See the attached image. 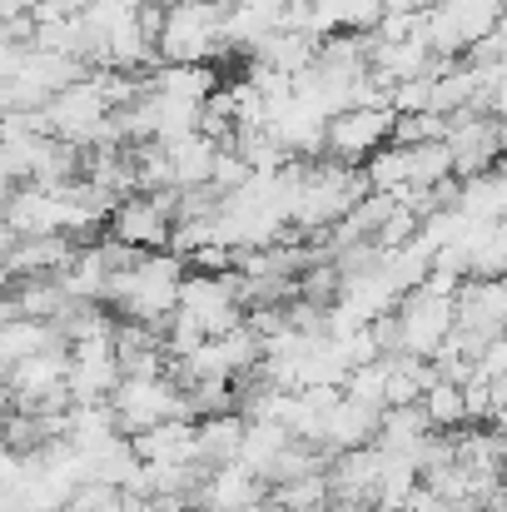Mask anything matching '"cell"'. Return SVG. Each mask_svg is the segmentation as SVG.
I'll return each mask as SVG.
<instances>
[{"label":"cell","instance_id":"15","mask_svg":"<svg viewBox=\"0 0 507 512\" xmlns=\"http://www.w3.org/2000/svg\"><path fill=\"white\" fill-rule=\"evenodd\" d=\"M244 438V418L239 413H214V418H194V463L199 468H219L234 463Z\"/></svg>","mask_w":507,"mask_h":512},{"label":"cell","instance_id":"9","mask_svg":"<svg viewBox=\"0 0 507 512\" xmlns=\"http://www.w3.org/2000/svg\"><path fill=\"white\" fill-rule=\"evenodd\" d=\"M393 105H348L324 120V155L338 165H363L378 145H388Z\"/></svg>","mask_w":507,"mask_h":512},{"label":"cell","instance_id":"14","mask_svg":"<svg viewBox=\"0 0 507 512\" xmlns=\"http://www.w3.org/2000/svg\"><path fill=\"white\" fill-rule=\"evenodd\" d=\"M165 145V160H169V184L174 189H189V184H209V170H214V140L189 130L179 140H160Z\"/></svg>","mask_w":507,"mask_h":512},{"label":"cell","instance_id":"11","mask_svg":"<svg viewBox=\"0 0 507 512\" xmlns=\"http://www.w3.org/2000/svg\"><path fill=\"white\" fill-rule=\"evenodd\" d=\"M373 433H378V408H368V403H358L348 393H338L334 403H329V413L319 418V443L329 453L363 448V443H373Z\"/></svg>","mask_w":507,"mask_h":512},{"label":"cell","instance_id":"18","mask_svg":"<svg viewBox=\"0 0 507 512\" xmlns=\"http://www.w3.org/2000/svg\"><path fill=\"white\" fill-rule=\"evenodd\" d=\"M279 512H329V478L309 473V478H289V483H269L264 488Z\"/></svg>","mask_w":507,"mask_h":512},{"label":"cell","instance_id":"12","mask_svg":"<svg viewBox=\"0 0 507 512\" xmlns=\"http://www.w3.org/2000/svg\"><path fill=\"white\" fill-rule=\"evenodd\" d=\"M140 463H194V418H160L130 438Z\"/></svg>","mask_w":507,"mask_h":512},{"label":"cell","instance_id":"4","mask_svg":"<svg viewBox=\"0 0 507 512\" xmlns=\"http://www.w3.org/2000/svg\"><path fill=\"white\" fill-rule=\"evenodd\" d=\"M90 70H95V65H90ZM40 115H45V135L90 150L95 135H100L105 120H110V100H105V90L95 85V75H80V80H70L65 90H55V95L40 105Z\"/></svg>","mask_w":507,"mask_h":512},{"label":"cell","instance_id":"10","mask_svg":"<svg viewBox=\"0 0 507 512\" xmlns=\"http://www.w3.org/2000/svg\"><path fill=\"white\" fill-rule=\"evenodd\" d=\"M507 324V284L503 279H463L453 294V329L493 339Z\"/></svg>","mask_w":507,"mask_h":512},{"label":"cell","instance_id":"2","mask_svg":"<svg viewBox=\"0 0 507 512\" xmlns=\"http://www.w3.org/2000/svg\"><path fill=\"white\" fill-rule=\"evenodd\" d=\"M224 10L229 0H174L165 5L155 60L160 65H214L224 60Z\"/></svg>","mask_w":507,"mask_h":512},{"label":"cell","instance_id":"3","mask_svg":"<svg viewBox=\"0 0 507 512\" xmlns=\"http://www.w3.org/2000/svg\"><path fill=\"white\" fill-rule=\"evenodd\" d=\"M110 413H115V428L125 438L145 433L150 423L160 418H189L184 408V388L169 378V373H120V383L110 388Z\"/></svg>","mask_w":507,"mask_h":512},{"label":"cell","instance_id":"8","mask_svg":"<svg viewBox=\"0 0 507 512\" xmlns=\"http://www.w3.org/2000/svg\"><path fill=\"white\" fill-rule=\"evenodd\" d=\"M174 314L184 324H194L204 339L229 334L234 324H244V309H239V299L229 289V269L224 274H194V269H184L179 294H174Z\"/></svg>","mask_w":507,"mask_h":512},{"label":"cell","instance_id":"1","mask_svg":"<svg viewBox=\"0 0 507 512\" xmlns=\"http://www.w3.org/2000/svg\"><path fill=\"white\" fill-rule=\"evenodd\" d=\"M179 279H184V259L174 249H155V254H140L130 269H115L105 279V299L100 304L115 319H135L150 334H165L169 314H174Z\"/></svg>","mask_w":507,"mask_h":512},{"label":"cell","instance_id":"17","mask_svg":"<svg viewBox=\"0 0 507 512\" xmlns=\"http://www.w3.org/2000/svg\"><path fill=\"white\" fill-rule=\"evenodd\" d=\"M418 408H423L428 428H438V433H453V428L468 423V418H463V383H453V378H433V383H423Z\"/></svg>","mask_w":507,"mask_h":512},{"label":"cell","instance_id":"5","mask_svg":"<svg viewBox=\"0 0 507 512\" xmlns=\"http://www.w3.org/2000/svg\"><path fill=\"white\" fill-rule=\"evenodd\" d=\"M493 25H503V0H433L423 10V35L438 60H458Z\"/></svg>","mask_w":507,"mask_h":512},{"label":"cell","instance_id":"6","mask_svg":"<svg viewBox=\"0 0 507 512\" xmlns=\"http://www.w3.org/2000/svg\"><path fill=\"white\" fill-rule=\"evenodd\" d=\"M169 229H174V189H150V194L135 189V194L115 199L105 214V234L140 254L169 249Z\"/></svg>","mask_w":507,"mask_h":512},{"label":"cell","instance_id":"16","mask_svg":"<svg viewBox=\"0 0 507 512\" xmlns=\"http://www.w3.org/2000/svg\"><path fill=\"white\" fill-rule=\"evenodd\" d=\"M284 443H289L284 423H274V418H244V438H239L234 463H244V468L264 483V473H269V463L279 458V448H284Z\"/></svg>","mask_w":507,"mask_h":512},{"label":"cell","instance_id":"13","mask_svg":"<svg viewBox=\"0 0 507 512\" xmlns=\"http://www.w3.org/2000/svg\"><path fill=\"white\" fill-rule=\"evenodd\" d=\"M453 209L468 219V224H493L507 214V179L503 170H478L458 179V194H453Z\"/></svg>","mask_w":507,"mask_h":512},{"label":"cell","instance_id":"7","mask_svg":"<svg viewBox=\"0 0 507 512\" xmlns=\"http://www.w3.org/2000/svg\"><path fill=\"white\" fill-rule=\"evenodd\" d=\"M388 314H393L398 353H413V358H433L438 343L453 334V299L448 294H433L423 284H413Z\"/></svg>","mask_w":507,"mask_h":512}]
</instances>
